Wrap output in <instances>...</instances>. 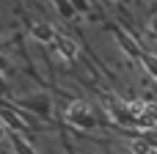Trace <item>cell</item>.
<instances>
[{"instance_id": "6da1fadb", "label": "cell", "mask_w": 157, "mask_h": 154, "mask_svg": "<svg viewBox=\"0 0 157 154\" xmlns=\"http://www.w3.org/2000/svg\"><path fill=\"white\" fill-rule=\"evenodd\" d=\"M30 36H33V41H39V44L58 41V36H55V28H52V25H47V22H33V28H30Z\"/></svg>"}, {"instance_id": "7a4b0ae2", "label": "cell", "mask_w": 157, "mask_h": 154, "mask_svg": "<svg viewBox=\"0 0 157 154\" xmlns=\"http://www.w3.org/2000/svg\"><path fill=\"white\" fill-rule=\"evenodd\" d=\"M58 52H61L66 61L77 58V41H75V39H69V36H58Z\"/></svg>"}, {"instance_id": "3957f363", "label": "cell", "mask_w": 157, "mask_h": 154, "mask_svg": "<svg viewBox=\"0 0 157 154\" xmlns=\"http://www.w3.org/2000/svg\"><path fill=\"white\" fill-rule=\"evenodd\" d=\"M130 152H132V154H155V152H152V146H149L146 141H132V143H130Z\"/></svg>"}, {"instance_id": "277c9868", "label": "cell", "mask_w": 157, "mask_h": 154, "mask_svg": "<svg viewBox=\"0 0 157 154\" xmlns=\"http://www.w3.org/2000/svg\"><path fill=\"white\" fill-rule=\"evenodd\" d=\"M6 118H8V121H11V124H14L17 130H22V127H25V124H22V121H19V118L14 116V110H3V121H6Z\"/></svg>"}, {"instance_id": "5b68a950", "label": "cell", "mask_w": 157, "mask_h": 154, "mask_svg": "<svg viewBox=\"0 0 157 154\" xmlns=\"http://www.w3.org/2000/svg\"><path fill=\"white\" fill-rule=\"evenodd\" d=\"M146 66H149V72L157 77V58H146Z\"/></svg>"}, {"instance_id": "8992f818", "label": "cell", "mask_w": 157, "mask_h": 154, "mask_svg": "<svg viewBox=\"0 0 157 154\" xmlns=\"http://www.w3.org/2000/svg\"><path fill=\"white\" fill-rule=\"evenodd\" d=\"M149 30H152V33H155V36H157V14H155V17H152V19H149Z\"/></svg>"}, {"instance_id": "52a82bcc", "label": "cell", "mask_w": 157, "mask_h": 154, "mask_svg": "<svg viewBox=\"0 0 157 154\" xmlns=\"http://www.w3.org/2000/svg\"><path fill=\"white\" fill-rule=\"evenodd\" d=\"M0 138H6V124L0 121Z\"/></svg>"}]
</instances>
